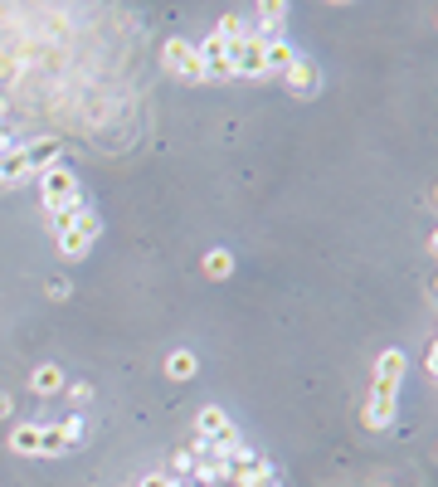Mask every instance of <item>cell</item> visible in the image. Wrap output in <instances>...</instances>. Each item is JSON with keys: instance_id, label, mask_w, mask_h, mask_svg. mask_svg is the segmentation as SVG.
<instances>
[{"instance_id": "1", "label": "cell", "mask_w": 438, "mask_h": 487, "mask_svg": "<svg viewBox=\"0 0 438 487\" xmlns=\"http://www.w3.org/2000/svg\"><path fill=\"white\" fill-rule=\"evenodd\" d=\"M39 181V200H45V210L49 215H59L64 205H73V200H83V185H78V175L69 171V166H49V171H39L35 175Z\"/></svg>"}, {"instance_id": "2", "label": "cell", "mask_w": 438, "mask_h": 487, "mask_svg": "<svg viewBox=\"0 0 438 487\" xmlns=\"http://www.w3.org/2000/svg\"><path fill=\"white\" fill-rule=\"evenodd\" d=\"M161 64L171 69V74L181 78V83H205L200 49H195L191 39H181V35H175V39H166V45H161Z\"/></svg>"}, {"instance_id": "3", "label": "cell", "mask_w": 438, "mask_h": 487, "mask_svg": "<svg viewBox=\"0 0 438 487\" xmlns=\"http://www.w3.org/2000/svg\"><path fill=\"white\" fill-rule=\"evenodd\" d=\"M229 74L234 78H268V69H264V39L248 29L244 39H234L229 45Z\"/></svg>"}, {"instance_id": "4", "label": "cell", "mask_w": 438, "mask_h": 487, "mask_svg": "<svg viewBox=\"0 0 438 487\" xmlns=\"http://www.w3.org/2000/svg\"><path fill=\"white\" fill-rule=\"evenodd\" d=\"M98 234H102L98 215H93V210H83V215H78V224L59 230L54 239H59V254H64V258H83V254L93 248V239H98Z\"/></svg>"}, {"instance_id": "5", "label": "cell", "mask_w": 438, "mask_h": 487, "mask_svg": "<svg viewBox=\"0 0 438 487\" xmlns=\"http://www.w3.org/2000/svg\"><path fill=\"white\" fill-rule=\"evenodd\" d=\"M200 69H205V83H229L234 74H229V45L219 35H205L200 45Z\"/></svg>"}, {"instance_id": "6", "label": "cell", "mask_w": 438, "mask_h": 487, "mask_svg": "<svg viewBox=\"0 0 438 487\" xmlns=\"http://www.w3.org/2000/svg\"><path fill=\"white\" fill-rule=\"evenodd\" d=\"M394 414H400V390L370 386V400H365V429H390Z\"/></svg>"}, {"instance_id": "7", "label": "cell", "mask_w": 438, "mask_h": 487, "mask_svg": "<svg viewBox=\"0 0 438 487\" xmlns=\"http://www.w3.org/2000/svg\"><path fill=\"white\" fill-rule=\"evenodd\" d=\"M224 473H229V478H234L239 487H244V483H254L258 473H268V463L258 459L254 449H234V453H229V459H224Z\"/></svg>"}, {"instance_id": "8", "label": "cell", "mask_w": 438, "mask_h": 487, "mask_svg": "<svg viewBox=\"0 0 438 487\" xmlns=\"http://www.w3.org/2000/svg\"><path fill=\"white\" fill-rule=\"evenodd\" d=\"M404 370H410V356H404L400 346H394V351H385V356L375 361V386H380V390H400Z\"/></svg>"}, {"instance_id": "9", "label": "cell", "mask_w": 438, "mask_h": 487, "mask_svg": "<svg viewBox=\"0 0 438 487\" xmlns=\"http://www.w3.org/2000/svg\"><path fill=\"white\" fill-rule=\"evenodd\" d=\"M283 78H288V88L297 93V98H312V93L321 88V69L312 64V59H297V64H292Z\"/></svg>"}, {"instance_id": "10", "label": "cell", "mask_w": 438, "mask_h": 487, "mask_svg": "<svg viewBox=\"0 0 438 487\" xmlns=\"http://www.w3.org/2000/svg\"><path fill=\"white\" fill-rule=\"evenodd\" d=\"M297 59H302V54L288 45V39H264V69H268V74H288Z\"/></svg>"}, {"instance_id": "11", "label": "cell", "mask_w": 438, "mask_h": 487, "mask_svg": "<svg viewBox=\"0 0 438 487\" xmlns=\"http://www.w3.org/2000/svg\"><path fill=\"white\" fill-rule=\"evenodd\" d=\"M258 39H283V25H288V5L283 0H264L258 5Z\"/></svg>"}, {"instance_id": "12", "label": "cell", "mask_w": 438, "mask_h": 487, "mask_svg": "<svg viewBox=\"0 0 438 487\" xmlns=\"http://www.w3.org/2000/svg\"><path fill=\"white\" fill-rule=\"evenodd\" d=\"M20 181H29L25 147H5L0 151V185H20Z\"/></svg>"}, {"instance_id": "13", "label": "cell", "mask_w": 438, "mask_h": 487, "mask_svg": "<svg viewBox=\"0 0 438 487\" xmlns=\"http://www.w3.org/2000/svg\"><path fill=\"white\" fill-rule=\"evenodd\" d=\"M59 157V137H39V142H29L25 147V161H29V175H39V171H49Z\"/></svg>"}, {"instance_id": "14", "label": "cell", "mask_w": 438, "mask_h": 487, "mask_svg": "<svg viewBox=\"0 0 438 487\" xmlns=\"http://www.w3.org/2000/svg\"><path fill=\"white\" fill-rule=\"evenodd\" d=\"M29 390H35V395H64V370L59 366H35V376H29Z\"/></svg>"}, {"instance_id": "15", "label": "cell", "mask_w": 438, "mask_h": 487, "mask_svg": "<svg viewBox=\"0 0 438 487\" xmlns=\"http://www.w3.org/2000/svg\"><path fill=\"white\" fill-rule=\"evenodd\" d=\"M59 453H69V439L59 424H39V459H59Z\"/></svg>"}, {"instance_id": "16", "label": "cell", "mask_w": 438, "mask_h": 487, "mask_svg": "<svg viewBox=\"0 0 438 487\" xmlns=\"http://www.w3.org/2000/svg\"><path fill=\"white\" fill-rule=\"evenodd\" d=\"M10 449L25 453V459H35L39 453V424H15V429H10Z\"/></svg>"}, {"instance_id": "17", "label": "cell", "mask_w": 438, "mask_h": 487, "mask_svg": "<svg viewBox=\"0 0 438 487\" xmlns=\"http://www.w3.org/2000/svg\"><path fill=\"white\" fill-rule=\"evenodd\" d=\"M195 370H200L195 351H171V356H166V376H171V380H191Z\"/></svg>"}, {"instance_id": "18", "label": "cell", "mask_w": 438, "mask_h": 487, "mask_svg": "<svg viewBox=\"0 0 438 487\" xmlns=\"http://www.w3.org/2000/svg\"><path fill=\"white\" fill-rule=\"evenodd\" d=\"M200 268H205V278H215V283H219V278L234 273V254H229V248H210Z\"/></svg>"}, {"instance_id": "19", "label": "cell", "mask_w": 438, "mask_h": 487, "mask_svg": "<svg viewBox=\"0 0 438 487\" xmlns=\"http://www.w3.org/2000/svg\"><path fill=\"white\" fill-rule=\"evenodd\" d=\"M59 429H64L69 449H73V443H83V439H88V419H83V414H69V419L59 424Z\"/></svg>"}, {"instance_id": "20", "label": "cell", "mask_w": 438, "mask_h": 487, "mask_svg": "<svg viewBox=\"0 0 438 487\" xmlns=\"http://www.w3.org/2000/svg\"><path fill=\"white\" fill-rule=\"evenodd\" d=\"M64 395H69L73 405L83 410V405H88V400H93V386H88V380H73V386H64Z\"/></svg>"}, {"instance_id": "21", "label": "cell", "mask_w": 438, "mask_h": 487, "mask_svg": "<svg viewBox=\"0 0 438 487\" xmlns=\"http://www.w3.org/2000/svg\"><path fill=\"white\" fill-rule=\"evenodd\" d=\"M191 449H181V453H175V459H171V478H185V473H191Z\"/></svg>"}, {"instance_id": "22", "label": "cell", "mask_w": 438, "mask_h": 487, "mask_svg": "<svg viewBox=\"0 0 438 487\" xmlns=\"http://www.w3.org/2000/svg\"><path fill=\"white\" fill-rule=\"evenodd\" d=\"M137 487H181V483H175L171 473H146V478H142Z\"/></svg>"}, {"instance_id": "23", "label": "cell", "mask_w": 438, "mask_h": 487, "mask_svg": "<svg viewBox=\"0 0 438 487\" xmlns=\"http://www.w3.org/2000/svg\"><path fill=\"white\" fill-rule=\"evenodd\" d=\"M244 487H278V473L268 468V473H258V478H254V483H244Z\"/></svg>"}, {"instance_id": "24", "label": "cell", "mask_w": 438, "mask_h": 487, "mask_svg": "<svg viewBox=\"0 0 438 487\" xmlns=\"http://www.w3.org/2000/svg\"><path fill=\"white\" fill-rule=\"evenodd\" d=\"M0 414H10V400H0Z\"/></svg>"}]
</instances>
